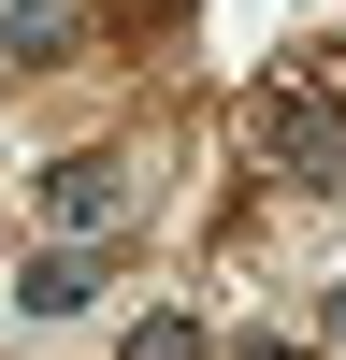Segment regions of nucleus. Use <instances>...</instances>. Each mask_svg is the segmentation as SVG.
<instances>
[{
    "label": "nucleus",
    "mask_w": 346,
    "mask_h": 360,
    "mask_svg": "<svg viewBox=\"0 0 346 360\" xmlns=\"http://www.w3.org/2000/svg\"><path fill=\"white\" fill-rule=\"evenodd\" d=\"M130 188H144V159H130V144H72V159H44L29 217H44L58 245H115V231H130Z\"/></svg>",
    "instance_id": "2"
},
{
    "label": "nucleus",
    "mask_w": 346,
    "mask_h": 360,
    "mask_svg": "<svg viewBox=\"0 0 346 360\" xmlns=\"http://www.w3.org/2000/svg\"><path fill=\"white\" fill-rule=\"evenodd\" d=\"M101 288H115V245H58V231H44V245L15 259V317H29V332H58V317H86Z\"/></svg>",
    "instance_id": "3"
},
{
    "label": "nucleus",
    "mask_w": 346,
    "mask_h": 360,
    "mask_svg": "<svg viewBox=\"0 0 346 360\" xmlns=\"http://www.w3.org/2000/svg\"><path fill=\"white\" fill-rule=\"evenodd\" d=\"M303 317H317V346H346V274H332V288H317V303H303Z\"/></svg>",
    "instance_id": "6"
},
{
    "label": "nucleus",
    "mask_w": 346,
    "mask_h": 360,
    "mask_svg": "<svg viewBox=\"0 0 346 360\" xmlns=\"http://www.w3.org/2000/svg\"><path fill=\"white\" fill-rule=\"evenodd\" d=\"M115 360H217V317L202 303H144L130 332H115Z\"/></svg>",
    "instance_id": "5"
},
{
    "label": "nucleus",
    "mask_w": 346,
    "mask_h": 360,
    "mask_svg": "<svg viewBox=\"0 0 346 360\" xmlns=\"http://www.w3.org/2000/svg\"><path fill=\"white\" fill-rule=\"evenodd\" d=\"M231 130H245V159L274 173V188H346V72H332V58H303V72L274 58Z\"/></svg>",
    "instance_id": "1"
},
{
    "label": "nucleus",
    "mask_w": 346,
    "mask_h": 360,
    "mask_svg": "<svg viewBox=\"0 0 346 360\" xmlns=\"http://www.w3.org/2000/svg\"><path fill=\"white\" fill-rule=\"evenodd\" d=\"M86 44V0H0V72H58Z\"/></svg>",
    "instance_id": "4"
}]
</instances>
